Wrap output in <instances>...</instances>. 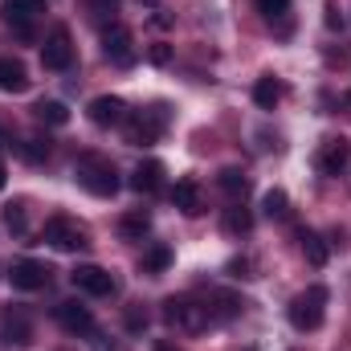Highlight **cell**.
<instances>
[{
  "label": "cell",
  "instance_id": "obj_24",
  "mask_svg": "<svg viewBox=\"0 0 351 351\" xmlns=\"http://www.w3.org/2000/svg\"><path fill=\"white\" fill-rule=\"evenodd\" d=\"M262 213L269 217V221H286V217H290V200H286L282 188H269V192L262 196Z\"/></svg>",
  "mask_w": 351,
  "mask_h": 351
},
{
  "label": "cell",
  "instance_id": "obj_30",
  "mask_svg": "<svg viewBox=\"0 0 351 351\" xmlns=\"http://www.w3.org/2000/svg\"><path fill=\"white\" fill-rule=\"evenodd\" d=\"M4 225L16 229V233H25V200H16V204L4 208Z\"/></svg>",
  "mask_w": 351,
  "mask_h": 351
},
{
  "label": "cell",
  "instance_id": "obj_31",
  "mask_svg": "<svg viewBox=\"0 0 351 351\" xmlns=\"http://www.w3.org/2000/svg\"><path fill=\"white\" fill-rule=\"evenodd\" d=\"M225 269H229V278H254V262L250 258H233Z\"/></svg>",
  "mask_w": 351,
  "mask_h": 351
},
{
  "label": "cell",
  "instance_id": "obj_32",
  "mask_svg": "<svg viewBox=\"0 0 351 351\" xmlns=\"http://www.w3.org/2000/svg\"><path fill=\"white\" fill-rule=\"evenodd\" d=\"M147 327V315L139 306H127V331H143Z\"/></svg>",
  "mask_w": 351,
  "mask_h": 351
},
{
  "label": "cell",
  "instance_id": "obj_34",
  "mask_svg": "<svg viewBox=\"0 0 351 351\" xmlns=\"http://www.w3.org/2000/svg\"><path fill=\"white\" fill-rule=\"evenodd\" d=\"M327 29H343V16H339L335 4H327Z\"/></svg>",
  "mask_w": 351,
  "mask_h": 351
},
{
  "label": "cell",
  "instance_id": "obj_7",
  "mask_svg": "<svg viewBox=\"0 0 351 351\" xmlns=\"http://www.w3.org/2000/svg\"><path fill=\"white\" fill-rule=\"evenodd\" d=\"M41 66L53 70V74H62V70L74 66V37H70L66 25H58V29L45 37V45H41Z\"/></svg>",
  "mask_w": 351,
  "mask_h": 351
},
{
  "label": "cell",
  "instance_id": "obj_8",
  "mask_svg": "<svg viewBox=\"0 0 351 351\" xmlns=\"http://www.w3.org/2000/svg\"><path fill=\"white\" fill-rule=\"evenodd\" d=\"M86 114H90V123H94V127L110 131V127H123V123H127L131 106H127L123 98H114V94H98V98H90Z\"/></svg>",
  "mask_w": 351,
  "mask_h": 351
},
{
  "label": "cell",
  "instance_id": "obj_6",
  "mask_svg": "<svg viewBox=\"0 0 351 351\" xmlns=\"http://www.w3.org/2000/svg\"><path fill=\"white\" fill-rule=\"evenodd\" d=\"M102 58L110 62V66H135V58H139V49H135V37H131V29L127 25H110V29H102Z\"/></svg>",
  "mask_w": 351,
  "mask_h": 351
},
{
  "label": "cell",
  "instance_id": "obj_1",
  "mask_svg": "<svg viewBox=\"0 0 351 351\" xmlns=\"http://www.w3.org/2000/svg\"><path fill=\"white\" fill-rule=\"evenodd\" d=\"M74 180L86 188L90 196H114L119 192V168L106 156H98V152H86V156L74 160Z\"/></svg>",
  "mask_w": 351,
  "mask_h": 351
},
{
  "label": "cell",
  "instance_id": "obj_33",
  "mask_svg": "<svg viewBox=\"0 0 351 351\" xmlns=\"http://www.w3.org/2000/svg\"><path fill=\"white\" fill-rule=\"evenodd\" d=\"M152 62H156V66H168V62H172V49H168V45H152Z\"/></svg>",
  "mask_w": 351,
  "mask_h": 351
},
{
  "label": "cell",
  "instance_id": "obj_18",
  "mask_svg": "<svg viewBox=\"0 0 351 351\" xmlns=\"http://www.w3.org/2000/svg\"><path fill=\"white\" fill-rule=\"evenodd\" d=\"M282 94H286V86H282L274 74H262V78H258V86H254V102H258L262 110H274V106L282 102Z\"/></svg>",
  "mask_w": 351,
  "mask_h": 351
},
{
  "label": "cell",
  "instance_id": "obj_5",
  "mask_svg": "<svg viewBox=\"0 0 351 351\" xmlns=\"http://www.w3.org/2000/svg\"><path fill=\"white\" fill-rule=\"evenodd\" d=\"M45 241L58 254H78V250L90 245V233H86V225L74 221V217H49L45 221Z\"/></svg>",
  "mask_w": 351,
  "mask_h": 351
},
{
  "label": "cell",
  "instance_id": "obj_10",
  "mask_svg": "<svg viewBox=\"0 0 351 351\" xmlns=\"http://www.w3.org/2000/svg\"><path fill=\"white\" fill-rule=\"evenodd\" d=\"M70 282H74L82 294H94V298H110V294H114V278H110V269H102V265H74Z\"/></svg>",
  "mask_w": 351,
  "mask_h": 351
},
{
  "label": "cell",
  "instance_id": "obj_36",
  "mask_svg": "<svg viewBox=\"0 0 351 351\" xmlns=\"http://www.w3.org/2000/svg\"><path fill=\"white\" fill-rule=\"evenodd\" d=\"M94 351H119V348H114V343H106V339H98V343H94Z\"/></svg>",
  "mask_w": 351,
  "mask_h": 351
},
{
  "label": "cell",
  "instance_id": "obj_39",
  "mask_svg": "<svg viewBox=\"0 0 351 351\" xmlns=\"http://www.w3.org/2000/svg\"><path fill=\"white\" fill-rule=\"evenodd\" d=\"M348 106H351V90H348Z\"/></svg>",
  "mask_w": 351,
  "mask_h": 351
},
{
  "label": "cell",
  "instance_id": "obj_26",
  "mask_svg": "<svg viewBox=\"0 0 351 351\" xmlns=\"http://www.w3.org/2000/svg\"><path fill=\"white\" fill-rule=\"evenodd\" d=\"M168 265H172V250L168 245H152L143 254V274H164Z\"/></svg>",
  "mask_w": 351,
  "mask_h": 351
},
{
  "label": "cell",
  "instance_id": "obj_2",
  "mask_svg": "<svg viewBox=\"0 0 351 351\" xmlns=\"http://www.w3.org/2000/svg\"><path fill=\"white\" fill-rule=\"evenodd\" d=\"M164 127H168V106L164 102L160 106H147V110H131L127 123H123V139L131 147H152L164 135Z\"/></svg>",
  "mask_w": 351,
  "mask_h": 351
},
{
  "label": "cell",
  "instance_id": "obj_13",
  "mask_svg": "<svg viewBox=\"0 0 351 351\" xmlns=\"http://www.w3.org/2000/svg\"><path fill=\"white\" fill-rule=\"evenodd\" d=\"M53 315H58V323L70 335H94V315H90V306H82V302H58Z\"/></svg>",
  "mask_w": 351,
  "mask_h": 351
},
{
  "label": "cell",
  "instance_id": "obj_29",
  "mask_svg": "<svg viewBox=\"0 0 351 351\" xmlns=\"http://www.w3.org/2000/svg\"><path fill=\"white\" fill-rule=\"evenodd\" d=\"M90 12V21H114V12H119V0H82Z\"/></svg>",
  "mask_w": 351,
  "mask_h": 351
},
{
  "label": "cell",
  "instance_id": "obj_11",
  "mask_svg": "<svg viewBox=\"0 0 351 351\" xmlns=\"http://www.w3.org/2000/svg\"><path fill=\"white\" fill-rule=\"evenodd\" d=\"M348 164H351V143L348 139H343V135L323 139V147H319V156H315V168L323 176H339Z\"/></svg>",
  "mask_w": 351,
  "mask_h": 351
},
{
  "label": "cell",
  "instance_id": "obj_15",
  "mask_svg": "<svg viewBox=\"0 0 351 351\" xmlns=\"http://www.w3.org/2000/svg\"><path fill=\"white\" fill-rule=\"evenodd\" d=\"M131 188H135V192H143V196L160 192V188H164V164H160V160L139 164V168L131 172Z\"/></svg>",
  "mask_w": 351,
  "mask_h": 351
},
{
  "label": "cell",
  "instance_id": "obj_28",
  "mask_svg": "<svg viewBox=\"0 0 351 351\" xmlns=\"http://www.w3.org/2000/svg\"><path fill=\"white\" fill-rule=\"evenodd\" d=\"M290 4H294V0H258V12L274 25V21H286V16H290Z\"/></svg>",
  "mask_w": 351,
  "mask_h": 351
},
{
  "label": "cell",
  "instance_id": "obj_22",
  "mask_svg": "<svg viewBox=\"0 0 351 351\" xmlns=\"http://www.w3.org/2000/svg\"><path fill=\"white\" fill-rule=\"evenodd\" d=\"M298 241H302V254H306V262H311V265H327V254H331V250H327V241H323L319 233L302 229V233H298Z\"/></svg>",
  "mask_w": 351,
  "mask_h": 351
},
{
  "label": "cell",
  "instance_id": "obj_20",
  "mask_svg": "<svg viewBox=\"0 0 351 351\" xmlns=\"http://www.w3.org/2000/svg\"><path fill=\"white\" fill-rule=\"evenodd\" d=\"M4 339H8V343H29V339H33L25 311H8V315H4Z\"/></svg>",
  "mask_w": 351,
  "mask_h": 351
},
{
  "label": "cell",
  "instance_id": "obj_16",
  "mask_svg": "<svg viewBox=\"0 0 351 351\" xmlns=\"http://www.w3.org/2000/svg\"><path fill=\"white\" fill-rule=\"evenodd\" d=\"M172 204L184 213V217H196L200 213V184L192 180V176H184V180H176L172 188Z\"/></svg>",
  "mask_w": 351,
  "mask_h": 351
},
{
  "label": "cell",
  "instance_id": "obj_35",
  "mask_svg": "<svg viewBox=\"0 0 351 351\" xmlns=\"http://www.w3.org/2000/svg\"><path fill=\"white\" fill-rule=\"evenodd\" d=\"M156 351H184V348H176V343H168V339H160V343H156Z\"/></svg>",
  "mask_w": 351,
  "mask_h": 351
},
{
  "label": "cell",
  "instance_id": "obj_14",
  "mask_svg": "<svg viewBox=\"0 0 351 351\" xmlns=\"http://www.w3.org/2000/svg\"><path fill=\"white\" fill-rule=\"evenodd\" d=\"M0 90H4V94L29 90V70H25L21 58H0Z\"/></svg>",
  "mask_w": 351,
  "mask_h": 351
},
{
  "label": "cell",
  "instance_id": "obj_3",
  "mask_svg": "<svg viewBox=\"0 0 351 351\" xmlns=\"http://www.w3.org/2000/svg\"><path fill=\"white\" fill-rule=\"evenodd\" d=\"M286 315H290L294 331H319L323 315H327V286H306L302 294H294L290 306H286Z\"/></svg>",
  "mask_w": 351,
  "mask_h": 351
},
{
  "label": "cell",
  "instance_id": "obj_37",
  "mask_svg": "<svg viewBox=\"0 0 351 351\" xmlns=\"http://www.w3.org/2000/svg\"><path fill=\"white\" fill-rule=\"evenodd\" d=\"M4 180H8V172H4V160H0V188H4Z\"/></svg>",
  "mask_w": 351,
  "mask_h": 351
},
{
  "label": "cell",
  "instance_id": "obj_40",
  "mask_svg": "<svg viewBox=\"0 0 351 351\" xmlns=\"http://www.w3.org/2000/svg\"><path fill=\"white\" fill-rule=\"evenodd\" d=\"M245 351H258V348H245Z\"/></svg>",
  "mask_w": 351,
  "mask_h": 351
},
{
  "label": "cell",
  "instance_id": "obj_41",
  "mask_svg": "<svg viewBox=\"0 0 351 351\" xmlns=\"http://www.w3.org/2000/svg\"><path fill=\"white\" fill-rule=\"evenodd\" d=\"M0 139H4V131H0Z\"/></svg>",
  "mask_w": 351,
  "mask_h": 351
},
{
  "label": "cell",
  "instance_id": "obj_23",
  "mask_svg": "<svg viewBox=\"0 0 351 351\" xmlns=\"http://www.w3.org/2000/svg\"><path fill=\"white\" fill-rule=\"evenodd\" d=\"M147 229H152V217H147L143 208H135V213H127V217L119 221V233H123L127 241H139V237H143Z\"/></svg>",
  "mask_w": 351,
  "mask_h": 351
},
{
  "label": "cell",
  "instance_id": "obj_19",
  "mask_svg": "<svg viewBox=\"0 0 351 351\" xmlns=\"http://www.w3.org/2000/svg\"><path fill=\"white\" fill-rule=\"evenodd\" d=\"M33 114H37L41 123H49V127H66V123H70V110H66V102H58V98H41V102L33 106Z\"/></svg>",
  "mask_w": 351,
  "mask_h": 351
},
{
  "label": "cell",
  "instance_id": "obj_25",
  "mask_svg": "<svg viewBox=\"0 0 351 351\" xmlns=\"http://www.w3.org/2000/svg\"><path fill=\"white\" fill-rule=\"evenodd\" d=\"M225 233H250L254 229V217H250V208H241V204H233V208H225Z\"/></svg>",
  "mask_w": 351,
  "mask_h": 351
},
{
  "label": "cell",
  "instance_id": "obj_17",
  "mask_svg": "<svg viewBox=\"0 0 351 351\" xmlns=\"http://www.w3.org/2000/svg\"><path fill=\"white\" fill-rule=\"evenodd\" d=\"M204 306H208V319L213 323H229V319H237L245 311V298L241 294H213Z\"/></svg>",
  "mask_w": 351,
  "mask_h": 351
},
{
  "label": "cell",
  "instance_id": "obj_38",
  "mask_svg": "<svg viewBox=\"0 0 351 351\" xmlns=\"http://www.w3.org/2000/svg\"><path fill=\"white\" fill-rule=\"evenodd\" d=\"M143 4H160V0H143Z\"/></svg>",
  "mask_w": 351,
  "mask_h": 351
},
{
  "label": "cell",
  "instance_id": "obj_27",
  "mask_svg": "<svg viewBox=\"0 0 351 351\" xmlns=\"http://www.w3.org/2000/svg\"><path fill=\"white\" fill-rule=\"evenodd\" d=\"M16 147V156H25L29 164H41L45 156H49V139L41 143V139H21V143H12Z\"/></svg>",
  "mask_w": 351,
  "mask_h": 351
},
{
  "label": "cell",
  "instance_id": "obj_4",
  "mask_svg": "<svg viewBox=\"0 0 351 351\" xmlns=\"http://www.w3.org/2000/svg\"><path fill=\"white\" fill-rule=\"evenodd\" d=\"M164 323L176 327V331L196 335V331H204L213 319H208V306L196 302V298H168V302H164Z\"/></svg>",
  "mask_w": 351,
  "mask_h": 351
},
{
  "label": "cell",
  "instance_id": "obj_12",
  "mask_svg": "<svg viewBox=\"0 0 351 351\" xmlns=\"http://www.w3.org/2000/svg\"><path fill=\"white\" fill-rule=\"evenodd\" d=\"M49 265L45 262H33V258H21V262H12L8 269V282L16 286V290H45L49 286Z\"/></svg>",
  "mask_w": 351,
  "mask_h": 351
},
{
  "label": "cell",
  "instance_id": "obj_9",
  "mask_svg": "<svg viewBox=\"0 0 351 351\" xmlns=\"http://www.w3.org/2000/svg\"><path fill=\"white\" fill-rule=\"evenodd\" d=\"M45 12V0H0V16L21 33V37H33V21Z\"/></svg>",
  "mask_w": 351,
  "mask_h": 351
},
{
  "label": "cell",
  "instance_id": "obj_21",
  "mask_svg": "<svg viewBox=\"0 0 351 351\" xmlns=\"http://www.w3.org/2000/svg\"><path fill=\"white\" fill-rule=\"evenodd\" d=\"M217 184H221V188H225L233 200H245V192H250V176L241 172V168H221Z\"/></svg>",
  "mask_w": 351,
  "mask_h": 351
}]
</instances>
